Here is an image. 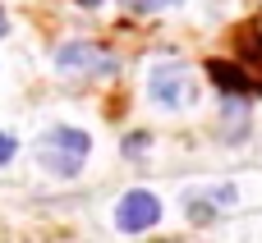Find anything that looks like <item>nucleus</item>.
Masks as SVG:
<instances>
[{
  "label": "nucleus",
  "instance_id": "nucleus-1",
  "mask_svg": "<svg viewBox=\"0 0 262 243\" xmlns=\"http://www.w3.org/2000/svg\"><path fill=\"white\" fill-rule=\"evenodd\" d=\"M88 147H92V138H88L83 129H51V133L37 142V156H41V165H46L51 175L69 179V175H78V165L88 161Z\"/></svg>",
  "mask_w": 262,
  "mask_h": 243
},
{
  "label": "nucleus",
  "instance_id": "nucleus-2",
  "mask_svg": "<svg viewBox=\"0 0 262 243\" xmlns=\"http://www.w3.org/2000/svg\"><path fill=\"white\" fill-rule=\"evenodd\" d=\"M55 69L60 74H115V55L92 41H64L55 51Z\"/></svg>",
  "mask_w": 262,
  "mask_h": 243
},
{
  "label": "nucleus",
  "instance_id": "nucleus-3",
  "mask_svg": "<svg viewBox=\"0 0 262 243\" xmlns=\"http://www.w3.org/2000/svg\"><path fill=\"white\" fill-rule=\"evenodd\" d=\"M157 221H161V202H157L147 188L124 193V198H120V207H115V225H120L124 234H143V230H152Z\"/></svg>",
  "mask_w": 262,
  "mask_h": 243
},
{
  "label": "nucleus",
  "instance_id": "nucleus-4",
  "mask_svg": "<svg viewBox=\"0 0 262 243\" xmlns=\"http://www.w3.org/2000/svg\"><path fill=\"white\" fill-rule=\"evenodd\" d=\"M147 87H152V96H157L161 106H184V101H193V83H189V69H184V64H157L152 78H147Z\"/></svg>",
  "mask_w": 262,
  "mask_h": 243
},
{
  "label": "nucleus",
  "instance_id": "nucleus-5",
  "mask_svg": "<svg viewBox=\"0 0 262 243\" xmlns=\"http://www.w3.org/2000/svg\"><path fill=\"white\" fill-rule=\"evenodd\" d=\"M207 74H212V83H216L221 92H230V96H249V92H258L253 74H244V69H239V64H230V60H212V64H207Z\"/></svg>",
  "mask_w": 262,
  "mask_h": 243
},
{
  "label": "nucleus",
  "instance_id": "nucleus-6",
  "mask_svg": "<svg viewBox=\"0 0 262 243\" xmlns=\"http://www.w3.org/2000/svg\"><path fill=\"white\" fill-rule=\"evenodd\" d=\"M14 147H18V142H14V138H9V133H0V165H5V161H9V156H14Z\"/></svg>",
  "mask_w": 262,
  "mask_h": 243
},
{
  "label": "nucleus",
  "instance_id": "nucleus-7",
  "mask_svg": "<svg viewBox=\"0 0 262 243\" xmlns=\"http://www.w3.org/2000/svg\"><path fill=\"white\" fill-rule=\"evenodd\" d=\"M134 9H166V5H175V0H129Z\"/></svg>",
  "mask_w": 262,
  "mask_h": 243
},
{
  "label": "nucleus",
  "instance_id": "nucleus-8",
  "mask_svg": "<svg viewBox=\"0 0 262 243\" xmlns=\"http://www.w3.org/2000/svg\"><path fill=\"white\" fill-rule=\"evenodd\" d=\"M143 142H147V138H143V133H134V138L124 142V152H129V156H138V152H143Z\"/></svg>",
  "mask_w": 262,
  "mask_h": 243
},
{
  "label": "nucleus",
  "instance_id": "nucleus-9",
  "mask_svg": "<svg viewBox=\"0 0 262 243\" xmlns=\"http://www.w3.org/2000/svg\"><path fill=\"white\" fill-rule=\"evenodd\" d=\"M5 32H9V18H5V9H0V37H5Z\"/></svg>",
  "mask_w": 262,
  "mask_h": 243
},
{
  "label": "nucleus",
  "instance_id": "nucleus-10",
  "mask_svg": "<svg viewBox=\"0 0 262 243\" xmlns=\"http://www.w3.org/2000/svg\"><path fill=\"white\" fill-rule=\"evenodd\" d=\"M83 5H101V0H83Z\"/></svg>",
  "mask_w": 262,
  "mask_h": 243
}]
</instances>
